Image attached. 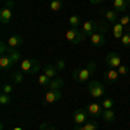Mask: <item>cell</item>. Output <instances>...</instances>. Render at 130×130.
<instances>
[{
	"label": "cell",
	"instance_id": "39",
	"mask_svg": "<svg viewBox=\"0 0 130 130\" xmlns=\"http://www.w3.org/2000/svg\"><path fill=\"white\" fill-rule=\"evenodd\" d=\"M128 49H130V47H128Z\"/></svg>",
	"mask_w": 130,
	"mask_h": 130
},
{
	"label": "cell",
	"instance_id": "23",
	"mask_svg": "<svg viewBox=\"0 0 130 130\" xmlns=\"http://www.w3.org/2000/svg\"><path fill=\"white\" fill-rule=\"evenodd\" d=\"M24 80V73H23V71H14V73H12V75H10V82H12V83H14V85H16V83H21V82Z\"/></svg>",
	"mask_w": 130,
	"mask_h": 130
},
{
	"label": "cell",
	"instance_id": "18",
	"mask_svg": "<svg viewBox=\"0 0 130 130\" xmlns=\"http://www.w3.org/2000/svg\"><path fill=\"white\" fill-rule=\"evenodd\" d=\"M62 85H64V80H62L61 76H56V78H52V80L49 82L47 89H49V90H61V89H62Z\"/></svg>",
	"mask_w": 130,
	"mask_h": 130
},
{
	"label": "cell",
	"instance_id": "34",
	"mask_svg": "<svg viewBox=\"0 0 130 130\" xmlns=\"http://www.w3.org/2000/svg\"><path fill=\"white\" fill-rule=\"evenodd\" d=\"M87 68H89V70L92 71V73H95V70H97V64H95L94 61H90L89 64H87Z\"/></svg>",
	"mask_w": 130,
	"mask_h": 130
},
{
	"label": "cell",
	"instance_id": "19",
	"mask_svg": "<svg viewBox=\"0 0 130 130\" xmlns=\"http://www.w3.org/2000/svg\"><path fill=\"white\" fill-rule=\"evenodd\" d=\"M10 66H14L12 59H10L7 54H2V56H0V70H2V71H7Z\"/></svg>",
	"mask_w": 130,
	"mask_h": 130
},
{
	"label": "cell",
	"instance_id": "36",
	"mask_svg": "<svg viewBox=\"0 0 130 130\" xmlns=\"http://www.w3.org/2000/svg\"><path fill=\"white\" fill-rule=\"evenodd\" d=\"M90 4H101V2H102V0H89Z\"/></svg>",
	"mask_w": 130,
	"mask_h": 130
},
{
	"label": "cell",
	"instance_id": "14",
	"mask_svg": "<svg viewBox=\"0 0 130 130\" xmlns=\"http://www.w3.org/2000/svg\"><path fill=\"white\" fill-rule=\"evenodd\" d=\"M113 9L118 14H125L128 10V4H127V0H113Z\"/></svg>",
	"mask_w": 130,
	"mask_h": 130
},
{
	"label": "cell",
	"instance_id": "15",
	"mask_svg": "<svg viewBox=\"0 0 130 130\" xmlns=\"http://www.w3.org/2000/svg\"><path fill=\"white\" fill-rule=\"evenodd\" d=\"M23 42H24V38L21 35H12L10 38H7V45H9L10 49H18V47L23 45Z\"/></svg>",
	"mask_w": 130,
	"mask_h": 130
},
{
	"label": "cell",
	"instance_id": "8",
	"mask_svg": "<svg viewBox=\"0 0 130 130\" xmlns=\"http://www.w3.org/2000/svg\"><path fill=\"white\" fill-rule=\"evenodd\" d=\"M73 121L76 123V125H83V123H87L89 121V113L83 109H75L73 111Z\"/></svg>",
	"mask_w": 130,
	"mask_h": 130
},
{
	"label": "cell",
	"instance_id": "24",
	"mask_svg": "<svg viewBox=\"0 0 130 130\" xmlns=\"http://www.w3.org/2000/svg\"><path fill=\"white\" fill-rule=\"evenodd\" d=\"M62 2L61 0H50V4H49V9L52 10V12H61L62 10Z\"/></svg>",
	"mask_w": 130,
	"mask_h": 130
},
{
	"label": "cell",
	"instance_id": "35",
	"mask_svg": "<svg viewBox=\"0 0 130 130\" xmlns=\"http://www.w3.org/2000/svg\"><path fill=\"white\" fill-rule=\"evenodd\" d=\"M40 130H56V128H54L50 123H42V125H40Z\"/></svg>",
	"mask_w": 130,
	"mask_h": 130
},
{
	"label": "cell",
	"instance_id": "20",
	"mask_svg": "<svg viewBox=\"0 0 130 130\" xmlns=\"http://www.w3.org/2000/svg\"><path fill=\"white\" fill-rule=\"evenodd\" d=\"M68 24H70V28H76V30H80L83 23L80 21V16L73 14V16H70V19H68Z\"/></svg>",
	"mask_w": 130,
	"mask_h": 130
},
{
	"label": "cell",
	"instance_id": "7",
	"mask_svg": "<svg viewBox=\"0 0 130 130\" xmlns=\"http://www.w3.org/2000/svg\"><path fill=\"white\" fill-rule=\"evenodd\" d=\"M106 64H108V68L116 70L118 66H121V56L118 52H109V54L106 56Z\"/></svg>",
	"mask_w": 130,
	"mask_h": 130
},
{
	"label": "cell",
	"instance_id": "16",
	"mask_svg": "<svg viewBox=\"0 0 130 130\" xmlns=\"http://www.w3.org/2000/svg\"><path fill=\"white\" fill-rule=\"evenodd\" d=\"M5 54L9 56L10 59H12V62H14V64H19L21 61H23V56H21V52L18 49H10V47H9ZM0 56H2V54H0Z\"/></svg>",
	"mask_w": 130,
	"mask_h": 130
},
{
	"label": "cell",
	"instance_id": "10",
	"mask_svg": "<svg viewBox=\"0 0 130 130\" xmlns=\"http://www.w3.org/2000/svg\"><path fill=\"white\" fill-rule=\"evenodd\" d=\"M61 97H62V92L61 90H47L43 99H45V102H49V104H54V102L61 101Z\"/></svg>",
	"mask_w": 130,
	"mask_h": 130
},
{
	"label": "cell",
	"instance_id": "4",
	"mask_svg": "<svg viewBox=\"0 0 130 130\" xmlns=\"http://www.w3.org/2000/svg\"><path fill=\"white\" fill-rule=\"evenodd\" d=\"M89 38L85 33L82 30H76V28H70V30L66 31V40L73 43V45H76V43H82V42H85Z\"/></svg>",
	"mask_w": 130,
	"mask_h": 130
},
{
	"label": "cell",
	"instance_id": "32",
	"mask_svg": "<svg viewBox=\"0 0 130 130\" xmlns=\"http://www.w3.org/2000/svg\"><path fill=\"white\" fill-rule=\"evenodd\" d=\"M54 66H56V70H57V71H59V70H64V68H66V61H64V59H59L56 64H54Z\"/></svg>",
	"mask_w": 130,
	"mask_h": 130
},
{
	"label": "cell",
	"instance_id": "31",
	"mask_svg": "<svg viewBox=\"0 0 130 130\" xmlns=\"http://www.w3.org/2000/svg\"><path fill=\"white\" fill-rule=\"evenodd\" d=\"M121 40V45H125V47H130V33L128 31H125V35L120 38Z\"/></svg>",
	"mask_w": 130,
	"mask_h": 130
},
{
	"label": "cell",
	"instance_id": "13",
	"mask_svg": "<svg viewBox=\"0 0 130 130\" xmlns=\"http://www.w3.org/2000/svg\"><path fill=\"white\" fill-rule=\"evenodd\" d=\"M104 19H106V23L108 24H115V23H118V12L115 9H108V10H104Z\"/></svg>",
	"mask_w": 130,
	"mask_h": 130
},
{
	"label": "cell",
	"instance_id": "25",
	"mask_svg": "<svg viewBox=\"0 0 130 130\" xmlns=\"http://www.w3.org/2000/svg\"><path fill=\"white\" fill-rule=\"evenodd\" d=\"M43 73L49 76L50 80L57 76V70H56V66H43Z\"/></svg>",
	"mask_w": 130,
	"mask_h": 130
},
{
	"label": "cell",
	"instance_id": "28",
	"mask_svg": "<svg viewBox=\"0 0 130 130\" xmlns=\"http://www.w3.org/2000/svg\"><path fill=\"white\" fill-rule=\"evenodd\" d=\"M0 104L2 106H7V104H10V94H0Z\"/></svg>",
	"mask_w": 130,
	"mask_h": 130
},
{
	"label": "cell",
	"instance_id": "12",
	"mask_svg": "<svg viewBox=\"0 0 130 130\" xmlns=\"http://www.w3.org/2000/svg\"><path fill=\"white\" fill-rule=\"evenodd\" d=\"M89 38H90V43L94 47H102L106 43V35L104 33H92Z\"/></svg>",
	"mask_w": 130,
	"mask_h": 130
},
{
	"label": "cell",
	"instance_id": "33",
	"mask_svg": "<svg viewBox=\"0 0 130 130\" xmlns=\"http://www.w3.org/2000/svg\"><path fill=\"white\" fill-rule=\"evenodd\" d=\"M116 70H118V73H120L121 76H125V75H128V68H127V66H123V64H121V66H118Z\"/></svg>",
	"mask_w": 130,
	"mask_h": 130
},
{
	"label": "cell",
	"instance_id": "9",
	"mask_svg": "<svg viewBox=\"0 0 130 130\" xmlns=\"http://www.w3.org/2000/svg\"><path fill=\"white\" fill-rule=\"evenodd\" d=\"M118 78H120V73H118V70L108 68V70L104 71V82H108L109 85L116 83V82H118Z\"/></svg>",
	"mask_w": 130,
	"mask_h": 130
},
{
	"label": "cell",
	"instance_id": "37",
	"mask_svg": "<svg viewBox=\"0 0 130 130\" xmlns=\"http://www.w3.org/2000/svg\"><path fill=\"white\" fill-rule=\"evenodd\" d=\"M12 130H24L23 127H16V128H12Z\"/></svg>",
	"mask_w": 130,
	"mask_h": 130
},
{
	"label": "cell",
	"instance_id": "5",
	"mask_svg": "<svg viewBox=\"0 0 130 130\" xmlns=\"http://www.w3.org/2000/svg\"><path fill=\"white\" fill-rule=\"evenodd\" d=\"M12 7H14V2L12 0H5V5L0 10V23L5 26L10 23V18H12Z\"/></svg>",
	"mask_w": 130,
	"mask_h": 130
},
{
	"label": "cell",
	"instance_id": "17",
	"mask_svg": "<svg viewBox=\"0 0 130 130\" xmlns=\"http://www.w3.org/2000/svg\"><path fill=\"white\" fill-rule=\"evenodd\" d=\"M97 127H99V123L95 121V118H92V120H89L83 125H76L75 130H97Z\"/></svg>",
	"mask_w": 130,
	"mask_h": 130
},
{
	"label": "cell",
	"instance_id": "26",
	"mask_svg": "<svg viewBox=\"0 0 130 130\" xmlns=\"http://www.w3.org/2000/svg\"><path fill=\"white\" fill-rule=\"evenodd\" d=\"M101 106H102V109H113L115 101L109 99V97H104V99H102V102H101Z\"/></svg>",
	"mask_w": 130,
	"mask_h": 130
},
{
	"label": "cell",
	"instance_id": "30",
	"mask_svg": "<svg viewBox=\"0 0 130 130\" xmlns=\"http://www.w3.org/2000/svg\"><path fill=\"white\" fill-rule=\"evenodd\" d=\"M118 23H120V24H123V26L127 28V26L130 24V16H128V14H121V18L118 19Z\"/></svg>",
	"mask_w": 130,
	"mask_h": 130
},
{
	"label": "cell",
	"instance_id": "38",
	"mask_svg": "<svg viewBox=\"0 0 130 130\" xmlns=\"http://www.w3.org/2000/svg\"><path fill=\"white\" fill-rule=\"evenodd\" d=\"M127 31H128V33H130V24H128V26H127Z\"/></svg>",
	"mask_w": 130,
	"mask_h": 130
},
{
	"label": "cell",
	"instance_id": "22",
	"mask_svg": "<svg viewBox=\"0 0 130 130\" xmlns=\"http://www.w3.org/2000/svg\"><path fill=\"white\" fill-rule=\"evenodd\" d=\"M115 118H116V115H115V111H113V109H104V111H102V120H104V121L113 123Z\"/></svg>",
	"mask_w": 130,
	"mask_h": 130
},
{
	"label": "cell",
	"instance_id": "29",
	"mask_svg": "<svg viewBox=\"0 0 130 130\" xmlns=\"http://www.w3.org/2000/svg\"><path fill=\"white\" fill-rule=\"evenodd\" d=\"M49 82H50V78L45 75V73H42V75H38V83L40 85H43V87H47L49 85Z\"/></svg>",
	"mask_w": 130,
	"mask_h": 130
},
{
	"label": "cell",
	"instance_id": "27",
	"mask_svg": "<svg viewBox=\"0 0 130 130\" xmlns=\"http://www.w3.org/2000/svg\"><path fill=\"white\" fill-rule=\"evenodd\" d=\"M2 92H4V94H12V92H14V83H12V82H5V83H4V85H2Z\"/></svg>",
	"mask_w": 130,
	"mask_h": 130
},
{
	"label": "cell",
	"instance_id": "21",
	"mask_svg": "<svg viewBox=\"0 0 130 130\" xmlns=\"http://www.w3.org/2000/svg\"><path fill=\"white\" fill-rule=\"evenodd\" d=\"M113 35H115L116 38H121V37L125 35V26L120 24V23H115V24H113Z\"/></svg>",
	"mask_w": 130,
	"mask_h": 130
},
{
	"label": "cell",
	"instance_id": "1",
	"mask_svg": "<svg viewBox=\"0 0 130 130\" xmlns=\"http://www.w3.org/2000/svg\"><path fill=\"white\" fill-rule=\"evenodd\" d=\"M106 28H108V23H94V21H85L83 24H82L80 30L87 35V37H90L92 33H104L106 31Z\"/></svg>",
	"mask_w": 130,
	"mask_h": 130
},
{
	"label": "cell",
	"instance_id": "3",
	"mask_svg": "<svg viewBox=\"0 0 130 130\" xmlns=\"http://www.w3.org/2000/svg\"><path fill=\"white\" fill-rule=\"evenodd\" d=\"M89 94L94 97V99H101V97H104V94H106V87H104V83L99 80H90L89 82Z\"/></svg>",
	"mask_w": 130,
	"mask_h": 130
},
{
	"label": "cell",
	"instance_id": "2",
	"mask_svg": "<svg viewBox=\"0 0 130 130\" xmlns=\"http://www.w3.org/2000/svg\"><path fill=\"white\" fill-rule=\"evenodd\" d=\"M19 70L26 75H37L42 70V64L37 59H23L19 62Z\"/></svg>",
	"mask_w": 130,
	"mask_h": 130
},
{
	"label": "cell",
	"instance_id": "6",
	"mask_svg": "<svg viewBox=\"0 0 130 130\" xmlns=\"http://www.w3.org/2000/svg\"><path fill=\"white\" fill-rule=\"evenodd\" d=\"M90 76H92V71L89 68H80V70H75L73 71V80L78 82V83H89L90 82Z\"/></svg>",
	"mask_w": 130,
	"mask_h": 130
},
{
	"label": "cell",
	"instance_id": "11",
	"mask_svg": "<svg viewBox=\"0 0 130 130\" xmlns=\"http://www.w3.org/2000/svg\"><path fill=\"white\" fill-rule=\"evenodd\" d=\"M102 106H101L99 102H92V104H89L87 106V113H89L92 118H99V116H102Z\"/></svg>",
	"mask_w": 130,
	"mask_h": 130
}]
</instances>
